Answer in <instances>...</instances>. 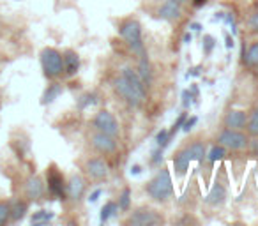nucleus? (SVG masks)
Segmentation results:
<instances>
[{
	"mask_svg": "<svg viewBox=\"0 0 258 226\" xmlns=\"http://www.w3.org/2000/svg\"><path fill=\"white\" fill-rule=\"evenodd\" d=\"M147 194L152 198L154 201H166L173 193V184H172V177L170 172L166 168H163L151 182L145 187Z\"/></svg>",
	"mask_w": 258,
	"mask_h": 226,
	"instance_id": "1",
	"label": "nucleus"
},
{
	"mask_svg": "<svg viewBox=\"0 0 258 226\" xmlns=\"http://www.w3.org/2000/svg\"><path fill=\"white\" fill-rule=\"evenodd\" d=\"M118 32H120L122 39L127 43V46L133 50V53H137L138 57L147 53L144 46V39H142V27L137 20H125Z\"/></svg>",
	"mask_w": 258,
	"mask_h": 226,
	"instance_id": "2",
	"label": "nucleus"
},
{
	"mask_svg": "<svg viewBox=\"0 0 258 226\" xmlns=\"http://www.w3.org/2000/svg\"><path fill=\"white\" fill-rule=\"evenodd\" d=\"M41 65H43V72L46 78L53 80L64 72V58L62 53L57 51L55 48H44L41 51Z\"/></svg>",
	"mask_w": 258,
	"mask_h": 226,
	"instance_id": "3",
	"label": "nucleus"
},
{
	"mask_svg": "<svg viewBox=\"0 0 258 226\" xmlns=\"http://www.w3.org/2000/svg\"><path fill=\"white\" fill-rule=\"evenodd\" d=\"M113 89H115V92H117L125 103L131 104V106H140L145 99V90L135 87L133 83L127 82L122 74L113 82Z\"/></svg>",
	"mask_w": 258,
	"mask_h": 226,
	"instance_id": "4",
	"label": "nucleus"
},
{
	"mask_svg": "<svg viewBox=\"0 0 258 226\" xmlns=\"http://www.w3.org/2000/svg\"><path fill=\"white\" fill-rule=\"evenodd\" d=\"M218 141H219V145L230 148V150H242L247 145L246 134H242L239 129H228V127L219 133Z\"/></svg>",
	"mask_w": 258,
	"mask_h": 226,
	"instance_id": "5",
	"label": "nucleus"
},
{
	"mask_svg": "<svg viewBox=\"0 0 258 226\" xmlns=\"http://www.w3.org/2000/svg\"><path fill=\"white\" fill-rule=\"evenodd\" d=\"M163 219L156 214L154 210L151 208H138L137 212L129 215L125 219V224L127 226H154V224H159Z\"/></svg>",
	"mask_w": 258,
	"mask_h": 226,
	"instance_id": "6",
	"label": "nucleus"
},
{
	"mask_svg": "<svg viewBox=\"0 0 258 226\" xmlns=\"http://www.w3.org/2000/svg\"><path fill=\"white\" fill-rule=\"evenodd\" d=\"M94 127L101 133H106L110 136H117L118 134V122L110 111L101 110L97 111V115L94 117Z\"/></svg>",
	"mask_w": 258,
	"mask_h": 226,
	"instance_id": "7",
	"label": "nucleus"
},
{
	"mask_svg": "<svg viewBox=\"0 0 258 226\" xmlns=\"http://www.w3.org/2000/svg\"><path fill=\"white\" fill-rule=\"evenodd\" d=\"M48 189L58 200L66 198V182L62 173L57 170V166H50V170H48Z\"/></svg>",
	"mask_w": 258,
	"mask_h": 226,
	"instance_id": "8",
	"label": "nucleus"
},
{
	"mask_svg": "<svg viewBox=\"0 0 258 226\" xmlns=\"http://www.w3.org/2000/svg\"><path fill=\"white\" fill-rule=\"evenodd\" d=\"M90 141H92V147L96 148L97 152H101V154H111V152L117 150L115 136H110V134H106V133H101V131L94 133L92 138H90Z\"/></svg>",
	"mask_w": 258,
	"mask_h": 226,
	"instance_id": "9",
	"label": "nucleus"
},
{
	"mask_svg": "<svg viewBox=\"0 0 258 226\" xmlns=\"http://www.w3.org/2000/svg\"><path fill=\"white\" fill-rule=\"evenodd\" d=\"M85 172H87V175H89L90 179L103 180V179H106V177H108V165L103 161V159H97V158L89 159V161H87V165H85Z\"/></svg>",
	"mask_w": 258,
	"mask_h": 226,
	"instance_id": "10",
	"label": "nucleus"
},
{
	"mask_svg": "<svg viewBox=\"0 0 258 226\" xmlns=\"http://www.w3.org/2000/svg\"><path fill=\"white\" fill-rule=\"evenodd\" d=\"M85 193V180L80 175H73L69 179V182L66 184V194H68L71 200H80Z\"/></svg>",
	"mask_w": 258,
	"mask_h": 226,
	"instance_id": "11",
	"label": "nucleus"
},
{
	"mask_svg": "<svg viewBox=\"0 0 258 226\" xmlns=\"http://www.w3.org/2000/svg\"><path fill=\"white\" fill-rule=\"evenodd\" d=\"M25 193L27 196L30 198V200H39V198H43L44 194V182L41 177L37 175H32L29 180L25 182Z\"/></svg>",
	"mask_w": 258,
	"mask_h": 226,
	"instance_id": "12",
	"label": "nucleus"
},
{
	"mask_svg": "<svg viewBox=\"0 0 258 226\" xmlns=\"http://www.w3.org/2000/svg\"><path fill=\"white\" fill-rule=\"evenodd\" d=\"M159 18L168 20V22H173V20H179L182 16V11H180V4L173 2V0H166L165 4L158 9Z\"/></svg>",
	"mask_w": 258,
	"mask_h": 226,
	"instance_id": "13",
	"label": "nucleus"
},
{
	"mask_svg": "<svg viewBox=\"0 0 258 226\" xmlns=\"http://www.w3.org/2000/svg\"><path fill=\"white\" fill-rule=\"evenodd\" d=\"M246 113L242 110H230L225 115V126L228 129H242L246 127Z\"/></svg>",
	"mask_w": 258,
	"mask_h": 226,
	"instance_id": "14",
	"label": "nucleus"
},
{
	"mask_svg": "<svg viewBox=\"0 0 258 226\" xmlns=\"http://www.w3.org/2000/svg\"><path fill=\"white\" fill-rule=\"evenodd\" d=\"M193 161V158H191L189 150L187 148H182V150H179L175 156H173V170H175V173L179 177H182L184 173L187 172V168H189V163Z\"/></svg>",
	"mask_w": 258,
	"mask_h": 226,
	"instance_id": "15",
	"label": "nucleus"
},
{
	"mask_svg": "<svg viewBox=\"0 0 258 226\" xmlns=\"http://www.w3.org/2000/svg\"><path fill=\"white\" fill-rule=\"evenodd\" d=\"M62 58H64V72L68 76H75L76 72H78L80 69V57L76 51L73 50H68L64 55H62Z\"/></svg>",
	"mask_w": 258,
	"mask_h": 226,
	"instance_id": "16",
	"label": "nucleus"
},
{
	"mask_svg": "<svg viewBox=\"0 0 258 226\" xmlns=\"http://www.w3.org/2000/svg\"><path fill=\"white\" fill-rule=\"evenodd\" d=\"M225 198H226L225 187L221 184H216L211 189V193L207 194V198H205V203L211 205V207H219V205L225 203Z\"/></svg>",
	"mask_w": 258,
	"mask_h": 226,
	"instance_id": "17",
	"label": "nucleus"
},
{
	"mask_svg": "<svg viewBox=\"0 0 258 226\" xmlns=\"http://www.w3.org/2000/svg\"><path fill=\"white\" fill-rule=\"evenodd\" d=\"M138 74H140L142 82L145 83V87H149L152 83V69H151V64H149L147 53L140 57V64H138Z\"/></svg>",
	"mask_w": 258,
	"mask_h": 226,
	"instance_id": "18",
	"label": "nucleus"
},
{
	"mask_svg": "<svg viewBox=\"0 0 258 226\" xmlns=\"http://www.w3.org/2000/svg\"><path fill=\"white\" fill-rule=\"evenodd\" d=\"M60 92H62V87L58 85V83H51L43 96V104H50L51 101H55L58 96H60Z\"/></svg>",
	"mask_w": 258,
	"mask_h": 226,
	"instance_id": "19",
	"label": "nucleus"
},
{
	"mask_svg": "<svg viewBox=\"0 0 258 226\" xmlns=\"http://www.w3.org/2000/svg\"><path fill=\"white\" fill-rule=\"evenodd\" d=\"M244 62L247 65H253V67H258V43H253L247 51L244 53Z\"/></svg>",
	"mask_w": 258,
	"mask_h": 226,
	"instance_id": "20",
	"label": "nucleus"
},
{
	"mask_svg": "<svg viewBox=\"0 0 258 226\" xmlns=\"http://www.w3.org/2000/svg\"><path fill=\"white\" fill-rule=\"evenodd\" d=\"M187 150H189L193 161H204V158H205V145L204 143L195 141V143H191L189 147H187Z\"/></svg>",
	"mask_w": 258,
	"mask_h": 226,
	"instance_id": "21",
	"label": "nucleus"
},
{
	"mask_svg": "<svg viewBox=\"0 0 258 226\" xmlns=\"http://www.w3.org/2000/svg\"><path fill=\"white\" fill-rule=\"evenodd\" d=\"M27 212V203L25 201H15L11 205V219L13 221H20Z\"/></svg>",
	"mask_w": 258,
	"mask_h": 226,
	"instance_id": "22",
	"label": "nucleus"
},
{
	"mask_svg": "<svg viewBox=\"0 0 258 226\" xmlns=\"http://www.w3.org/2000/svg\"><path fill=\"white\" fill-rule=\"evenodd\" d=\"M51 219H53V214H51L50 210H39L32 215L30 222H32V224H46V222H50Z\"/></svg>",
	"mask_w": 258,
	"mask_h": 226,
	"instance_id": "23",
	"label": "nucleus"
},
{
	"mask_svg": "<svg viewBox=\"0 0 258 226\" xmlns=\"http://www.w3.org/2000/svg\"><path fill=\"white\" fill-rule=\"evenodd\" d=\"M246 124H247V131H249L253 136H258V108H254V110L251 111V115Z\"/></svg>",
	"mask_w": 258,
	"mask_h": 226,
	"instance_id": "24",
	"label": "nucleus"
},
{
	"mask_svg": "<svg viewBox=\"0 0 258 226\" xmlns=\"http://www.w3.org/2000/svg\"><path fill=\"white\" fill-rule=\"evenodd\" d=\"M117 208H118L117 203H113V201H108V203L101 208V222H106L108 219H110L111 215L117 212Z\"/></svg>",
	"mask_w": 258,
	"mask_h": 226,
	"instance_id": "25",
	"label": "nucleus"
},
{
	"mask_svg": "<svg viewBox=\"0 0 258 226\" xmlns=\"http://www.w3.org/2000/svg\"><path fill=\"white\" fill-rule=\"evenodd\" d=\"M226 156V147H223V145H218V147H212L211 152H209L207 159L211 163H216L219 161V159H223Z\"/></svg>",
	"mask_w": 258,
	"mask_h": 226,
	"instance_id": "26",
	"label": "nucleus"
},
{
	"mask_svg": "<svg viewBox=\"0 0 258 226\" xmlns=\"http://www.w3.org/2000/svg\"><path fill=\"white\" fill-rule=\"evenodd\" d=\"M11 219V205L8 201H0V226Z\"/></svg>",
	"mask_w": 258,
	"mask_h": 226,
	"instance_id": "27",
	"label": "nucleus"
},
{
	"mask_svg": "<svg viewBox=\"0 0 258 226\" xmlns=\"http://www.w3.org/2000/svg\"><path fill=\"white\" fill-rule=\"evenodd\" d=\"M156 143H158L159 148H165L166 145L170 143V134H168V131H166V129L159 131L158 136H156Z\"/></svg>",
	"mask_w": 258,
	"mask_h": 226,
	"instance_id": "28",
	"label": "nucleus"
},
{
	"mask_svg": "<svg viewBox=\"0 0 258 226\" xmlns=\"http://www.w3.org/2000/svg\"><path fill=\"white\" fill-rule=\"evenodd\" d=\"M186 119H187V113H180V117L175 120V124H173V126H172V129L168 131V134H170V140H172V138L175 136V133H177V131H179L180 127L184 126V120H186Z\"/></svg>",
	"mask_w": 258,
	"mask_h": 226,
	"instance_id": "29",
	"label": "nucleus"
},
{
	"mask_svg": "<svg viewBox=\"0 0 258 226\" xmlns=\"http://www.w3.org/2000/svg\"><path fill=\"white\" fill-rule=\"evenodd\" d=\"M129 196H131V191H129V189L122 191L120 198H118V208H122V210H127V208H129Z\"/></svg>",
	"mask_w": 258,
	"mask_h": 226,
	"instance_id": "30",
	"label": "nucleus"
},
{
	"mask_svg": "<svg viewBox=\"0 0 258 226\" xmlns=\"http://www.w3.org/2000/svg\"><path fill=\"white\" fill-rule=\"evenodd\" d=\"M96 103V96L94 94H83L80 97V108H87L89 104H94Z\"/></svg>",
	"mask_w": 258,
	"mask_h": 226,
	"instance_id": "31",
	"label": "nucleus"
},
{
	"mask_svg": "<svg viewBox=\"0 0 258 226\" xmlns=\"http://www.w3.org/2000/svg\"><path fill=\"white\" fill-rule=\"evenodd\" d=\"M197 122H198V119H197V117H191V119H186V120H184V126H182V129L186 131V133H189V131L193 129L195 126H197Z\"/></svg>",
	"mask_w": 258,
	"mask_h": 226,
	"instance_id": "32",
	"label": "nucleus"
},
{
	"mask_svg": "<svg viewBox=\"0 0 258 226\" xmlns=\"http://www.w3.org/2000/svg\"><path fill=\"white\" fill-rule=\"evenodd\" d=\"M204 43H205V53H211V50H212V46H214V37H211V36H205L204 37Z\"/></svg>",
	"mask_w": 258,
	"mask_h": 226,
	"instance_id": "33",
	"label": "nucleus"
},
{
	"mask_svg": "<svg viewBox=\"0 0 258 226\" xmlns=\"http://www.w3.org/2000/svg\"><path fill=\"white\" fill-rule=\"evenodd\" d=\"M249 25H251V29H253L254 32H258V13H256V15H253V16H251V20H249Z\"/></svg>",
	"mask_w": 258,
	"mask_h": 226,
	"instance_id": "34",
	"label": "nucleus"
},
{
	"mask_svg": "<svg viewBox=\"0 0 258 226\" xmlns=\"http://www.w3.org/2000/svg\"><path fill=\"white\" fill-rule=\"evenodd\" d=\"M182 103H184V106H189V104H191V92H189V90H186V92H184L182 94Z\"/></svg>",
	"mask_w": 258,
	"mask_h": 226,
	"instance_id": "35",
	"label": "nucleus"
},
{
	"mask_svg": "<svg viewBox=\"0 0 258 226\" xmlns=\"http://www.w3.org/2000/svg\"><path fill=\"white\" fill-rule=\"evenodd\" d=\"M101 194H103V191H101V189H96L92 194H90V198H89V200L94 203V201H97V200H99V196H101Z\"/></svg>",
	"mask_w": 258,
	"mask_h": 226,
	"instance_id": "36",
	"label": "nucleus"
},
{
	"mask_svg": "<svg viewBox=\"0 0 258 226\" xmlns=\"http://www.w3.org/2000/svg\"><path fill=\"white\" fill-rule=\"evenodd\" d=\"M140 172H142V168H140V166H138V165H135L133 168H131V173H135V175H138V173H140Z\"/></svg>",
	"mask_w": 258,
	"mask_h": 226,
	"instance_id": "37",
	"label": "nucleus"
},
{
	"mask_svg": "<svg viewBox=\"0 0 258 226\" xmlns=\"http://www.w3.org/2000/svg\"><path fill=\"white\" fill-rule=\"evenodd\" d=\"M191 29H193L195 32H198V30H200L202 27H200V23H191Z\"/></svg>",
	"mask_w": 258,
	"mask_h": 226,
	"instance_id": "38",
	"label": "nucleus"
},
{
	"mask_svg": "<svg viewBox=\"0 0 258 226\" xmlns=\"http://www.w3.org/2000/svg\"><path fill=\"white\" fill-rule=\"evenodd\" d=\"M193 4L197 6V8H200V6L205 4V0H193Z\"/></svg>",
	"mask_w": 258,
	"mask_h": 226,
	"instance_id": "39",
	"label": "nucleus"
},
{
	"mask_svg": "<svg viewBox=\"0 0 258 226\" xmlns=\"http://www.w3.org/2000/svg\"><path fill=\"white\" fill-rule=\"evenodd\" d=\"M233 46V43H232V39H230L228 36H226V48H232Z\"/></svg>",
	"mask_w": 258,
	"mask_h": 226,
	"instance_id": "40",
	"label": "nucleus"
},
{
	"mask_svg": "<svg viewBox=\"0 0 258 226\" xmlns=\"http://www.w3.org/2000/svg\"><path fill=\"white\" fill-rule=\"evenodd\" d=\"M191 41V34H186V36H184V43H189Z\"/></svg>",
	"mask_w": 258,
	"mask_h": 226,
	"instance_id": "41",
	"label": "nucleus"
},
{
	"mask_svg": "<svg viewBox=\"0 0 258 226\" xmlns=\"http://www.w3.org/2000/svg\"><path fill=\"white\" fill-rule=\"evenodd\" d=\"M173 2H177V4H184V2H187V0H173Z\"/></svg>",
	"mask_w": 258,
	"mask_h": 226,
	"instance_id": "42",
	"label": "nucleus"
}]
</instances>
